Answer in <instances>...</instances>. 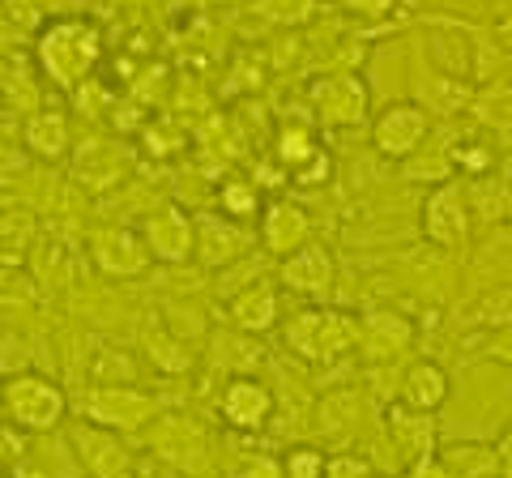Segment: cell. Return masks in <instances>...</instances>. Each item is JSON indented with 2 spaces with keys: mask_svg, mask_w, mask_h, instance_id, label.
Instances as JSON below:
<instances>
[{
  "mask_svg": "<svg viewBox=\"0 0 512 478\" xmlns=\"http://www.w3.org/2000/svg\"><path fill=\"white\" fill-rule=\"evenodd\" d=\"M141 239H146L150 257L163 265H180L197 252V222H192L180 205H163L141 222Z\"/></svg>",
  "mask_w": 512,
  "mask_h": 478,
  "instance_id": "obj_7",
  "label": "cell"
},
{
  "mask_svg": "<svg viewBox=\"0 0 512 478\" xmlns=\"http://www.w3.org/2000/svg\"><path fill=\"white\" fill-rule=\"evenodd\" d=\"M495 39H500V47H504V52L512 56V18H504L500 26H495Z\"/></svg>",
  "mask_w": 512,
  "mask_h": 478,
  "instance_id": "obj_33",
  "label": "cell"
},
{
  "mask_svg": "<svg viewBox=\"0 0 512 478\" xmlns=\"http://www.w3.org/2000/svg\"><path fill=\"white\" fill-rule=\"evenodd\" d=\"M218 205H222V218L231 222H248L265 210L261 205V188H256L252 180H227L218 188Z\"/></svg>",
  "mask_w": 512,
  "mask_h": 478,
  "instance_id": "obj_24",
  "label": "cell"
},
{
  "mask_svg": "<svg viewBox=\"0 0 512 478\" xmlns=\"http://www.w3.org/2000/svg\"><path fill=\"white\" fill-rule=\"evenodd\" d=\"M329 171H333V158H329L325 150H316L308 163L291 171V180H295V184H320V180H329Z\"/></svg>",
  "mask_w": 512,
  "mask_h": 478,
  "instance_id": "obj_28",
  "label": "cell"
},
{
  "mask_svg": "<svg viewBox=\"0 0 512 478\" xmlns=\"http://www.w3.org/2000/svg\"><path fill=\"white\" fill-rule=\"evenodd\" d=\"M325 478H372V466L359 453H333L325 466Z\"/></svg>",
  "mask_w": 512,
  "mask_h": 478,
  "instance_id": "obj_27",
  "label": "cell"
},
{
  "mask_svg": "<svg viewBox=\"0 0 512 478\" xmlns=\"http://www.w3.org/2000/svg\"><path fill=\"white\" fill-rule=\"evenodd\" d=\"M389 432H393V444H402L406 461H419L427 453H436V414L410 410L402 402V406L389 410Z\"/></svg>",
  "mask_w": 512,
  "mask_h": 478,
  "instance_id": "obj_18",
  "label": "cell"
},
{
  "mask_svg": "<svg viewBox=\"0 0 512 478\" xmlns=\"http://www.w3.org/2000/svg\"><path fill=\"white\" fill-rule=\"evenodd\" d=\"M448 397H453V380H448V372L440 368V363L419 359V363H410V368H406V376H402V402L410 410L436 414Z\"/></svg>",
  "mask_w": 512,
  "mask_h": 478,
  "instance_id": "obj_17",
  "label": "cell"
},
{
  "mask_svg": "<svg viewBox=\"0 0 512 478\" xmlns=\"http://www.w3.org/2000/svg\"><path fill=\"white\" fill-rule=\"evenodd\" d=\"M73 449L94 478H133V453H128L120 444V436L103 423L73 427Z\"/></svg>",
  "mask_w": 512,
  "mask_h": 478,
  "instance_id": "obj_10",
  "label": "cell"
},
{
  "mask_svg": "<svg viewBox=\"0 0 512 478\" xmlns=\"http://www.w3.org/2000/svg\"><path fill=\"white\" fill-rule=\"evenodd\" d=\"M231 321L235 329H244V333H265V329H274L278 325V316H282V299H278V286L274 282H252L244 286L239 295H231Z\"/></svg>",
  "mask_w": 512,
  "mask_h": 478,
  "instance_id": "obj_16",
  "label": "cell"
},
{
  "mask_svg": "<svg viewBox=\"0 0 512 478\" xmlns=\"http://www.w3.org/2000/svg\"><path fill=\"white\" fill-rule=\"evenodd\" d=\"M133 478H137V474H133Z\"/></svg>",
  "mask_w": 512,
  "mask_h": 478,
  "instance_id": "obj_38",
  "label": "cell"
},
{
  "mask_svg": "<svg viewBox=\"0 0 512 478\" xmlns=\"http://www.w3.org/2000/svg\"><path fill=\"white\" fill-rule=\"evenodd\" d=\"M154 453L167 457L171 466L180 470H197L205 461V432L184 414H171V419H158L154 427Z\"/></svg>",
  "mask_w": 512,
  "mask_h": 478,
  "instance_id": "obj_15",
  "label": "cell"
},
{
  "mask_svg": "<svg viewBox=\"0 0 512 478\" xmlns=\"http://www.w3.org/2000/svg\"><path fill=\"white\" fill-rule=\"evenodd\" d=\"M261 244L269 257H291L303 244H312V218L295 201H269L261 210Z\"/></svg>",
  "mask_w": 512,
  "mask_h": 478,
  "instance_id": "obj_13",
  "label": "cell"
},
{
  "mask_svg": "<svg viewBox=\"0 0 512 478\" xmlns=\"http://www.w3.org/2000/svg\"><path fill=\"white\" fill-rule=\"evenodd\" d=\"M120 150L111 146V141H103V137H90L86 146H82V154H77V180H82L86 188H111L120 180Z\"/></svg>",
  "mask_w": 512,
  "mask_h": 478,
  "instance_id": "obj_20",
  "label": "cell"
},
{
  "mask_svg": "<svg viewBox=\"0 0 512 478\" xmlns=\"http://www.w3.org/2000/svg\"><path fill=\"white\" fill-rule=\"evenodd\" d=\"M94 265L103 269V274L111 278H137L141 269H146L154 257H150V248H146V239H141L137 231H99L94 235Z\"/></svg>",
  "mask_w": 512,
  "mask_h": 478,
  "instance_id": "obj_14",
  "label": "cell"
},
{
  "mask_svg": "<svg viewBox=\"0 0 512 478\" xmlns=\"http://www.w3.org/2000/svg\"><path fill=\"white\" fill-rule=\"evenodd\" d=\"M244 5L256 13V18L274 22V26H299L312 18L316 0H244Z\"/></svg>",
  "mask_w": 512,
  "mask_h": 478,
  "instance_id": "obj_25",
  "label": "cell"
},
{
  "mask_svg": "<svg viewBox=\"0 0 512 478\" xmlns=\"http://www.w3.org/2000/svg\"><path fill=\"white\" fill-rule=\"evenodd\" d=\"M0 410L13 427L22 432H52L64 423V410H69V397L56 380L35 376V372H18L0 385Z\"/></svg>",
  "mask_w": 512,
  "mask_h": 478,
  "instance_id": "obj_3",
  "label": "cell"
},
{
  "mask_svg": "<svg viewBox=\"0 0 512 478\" xmlns=\"http://www.w3.org/2000/svg\"><path fill=\"white\" fill-rule=\"evenodd\" d=\"M282 342L303 363L325 368V363H338L359 346V321L338 308H303L282 325Z\"/></svg>",
  "mask_w": 512,
  "mask_h": 478,
  "instance_id": "obj_2",
  "label": "cell"
},
{
  "mask_svg": "<svg viewBox=\"0 0 512 478\" xmlns=\"http://www.w3.org/2000/svg\"><path fill=\"white\" fill-rule=\"evenodd\" d=\"M406 478H457V474H453V466H448V457L427 453V457H419V461H410Z\"/></svg>",
  "mask_w": 512,
  "mask_h": 478,
  "instance_id": "obj_29",
  "label": "cell"
},
{
  "mask_svg": "<svg viewBox=\"0 0 512 478\" xmlns=\"http://www.w3.org/2000/svg\"><path fill=\"white\" fill-rule=\"evenodd\" d=\"M218 414L235 432H261V427L274 419V393L256 376H235V380H227V389H222Z\"/></svg>",
  "mask_w": 512,
  "mask_h": 478,
  "instance_id": "obj_8",
  "label": "cell"
},
{
  "mask_svg": "<svg viewBox=\"0 0 512 478\" xmlns=\"http://www.w3.org/2000/svg\"><path fill=\"white\" fill-rule=\"evenodd\" d=\"M431 141V111L414 99H397L372 120V150L389 163H410Z\"/></svg>",
  "mask_w": 512,
  "mask_h": 478,
  "instance_id": "obj_5",
  "label": "cell"
},
{
  "mask_svg": "<svg viewBox=\"0 0 512 478\" xmlns=\"http://www.w3.org/2000/svg\"><path fill=\"white\" fill-rule=\"evenodd\" d=\"M154 414H158L154 397L137 389H90L86 393V419L111 427V432H137Z\"/></svg>",
  "mask_w": 512,
  "mask_h": 478,
  "instance_id": "obj_9",
  "label": "cell"
},
{
  "mask_svg": "<svg viewBox=\"0 0 512 478\" xmlns=\"http://www.w3.org/2000/svg\"><path fill=\"white\" fill-rule=\"evenodd\" d=\"M423 239L431 248H461L470 244V231H474V205H470V188L457 184V180H440L431 184V193L423 197Z\"/></svg>",
  "mask_w": 512,
  "mask_h": 478,
  "instance_id": "obj_4",
  "label": "cell"
},
{
  "mask_svg": "<svg viewBox=\"0 0 512 478\" xmlns=\"http://www.w3.org/2000/svg\"><path fill=\"white\" fill-rule=\"evenodd\" d=\"M414 342V325L410 316L393 312V308H376L359 321V350L372 363H389V359H402Z\"/></svg>",
  "mask_w": 512,
  "mask_h": 478,
  "instance_id": "obj_12",
  "label": "cell"
},
{
  "mask_svg": "<svg viewBox=\"0 0 512 478\" xmlns=\"http://www.w3.org/2000/svg\"><path fill=\"white\" fill-rule=\"evenodd\" d=\"M342 9L359 13V18H367V22H380V18H389V13L397 9V0H342Z\"/></svg>",
  "mask_w": 512,
  "mask_h": 478,
  "instance_id": "obj_30",
  "label": "cell"
},
{
  "mask_svg": "<svg viewBox=\"0 0 512 478\" xmlns=\"http://www.w3.org/2000/svg\"><path fill=\"white\" fill-rule=\"evenodd\" d=\"M333 274H338V261H333V252L325 244H303L299 252H291V257H282V269L278 278L286 291H295L303 299H320L333 286Z\"/></svg>",
  "mask_w": 512,
  "mask_h": 478,
  "instance_id": "obj_11",
  "label": "cell"
},
{
  "mask_svg": "<svg viewBox=\"0 0 512 478\" xmlns=\"http://www.w3.org/2000/svg\"><path fill=\"white\" fill-rule=\"evenodd\" d=\"M316 150H320V141H316V133L308 129V124H282L278 137H274V154H278V163L286 171L303 167Z\"/></svg>",
  "mask_w": 512,
  "mask_h": 478,
  "instance_id": "obj_23",
  "label": "cell"
},
{
  "mask_svg": "<svg viewBox=\"0 0 512 478\" xmlns=\"http://www.w3.org/2000/svg\"><path fill=\"white\" fill-rule=\"evenodd\" d=\"M35 60L56 90H82L103 60V30L90 18H52L35 35Z\"/></svg>",
  "mask_w": 512,
  "mask_h": 478,
  "instance_id": "obj_1",
  "label": "cell"
},
{
  "mask_svg": "<svg viewBox=\"0 0 512 478\" xmlns=\"http://www.w3.org/2000/svg\"><path fill=\"white\" fill-rule=\"evenodd\" d=\"M312 116L325 124V129H359L372 111V94L359 73H325L316 77L312 90Z\"/></svg>",
  "mask_w": 512,
  "mask_h": 478,
  "instance_id": "obj_6",
  "label": "cell"
},
{
  "mask_svg": "<svg viewBox=\"0 0 512 478\" xmlns=\"http://www.w3.org/2000/svg\"><path fill=\"white\" fill-rule=\"evenodd\" d=\"M22 141H26V150L35 154V158H43V163H56V158L69 154V141H73L69 116H64V111H56V107L35 111V116L26 120Z\"/></svg>",
  "mask_w": 512,
  "mask_h": 478,
  "instance_id": "obj_19",
  "label": "cell"
},
{
  "mask_svg": "<svg viewBox=\"0 0 512 478\" xmlns=\"http://www.w3.org/2000/svg\"><path fill=\"white\" fill-rule=\"evenodd\" d=\"M372 478H376V474H372Z\"/></svg>",
  "mask_w": 512,
  "mask_h": 478,
  "instance_id": "obj_37",
  "label": "cell"
},
{
  "mask_svg": "<svg viewBox=\"0 0 512 478\" xmlns=\"http://www.w3.org/2000/svg\"><path fill=\"white\" fill-rule=\"evenodd\" d=\"M483 355H487V359H495V363H504V368H512V325L491 333V342H487Z\"/></svg>",
  "mask_w": 512,
  "mask_h": 478,
  "instance_id": "obj_31",
  "label": "cell"
},
{
  "mask_svg": "<svg viewBox=\"0 0 512 478\" xmlns=\"http://www.w3.org/2000/svg\"><path fill=\"white\" fill-rule=\"evenodd\" d=\"M286 478H325V466H329V457L312 449V444H303V449H291L286 453Z\"/></svg>",
  "mask_w": 512,
  "mask_h": 478,
  "instance_id": "obj_26",
  "label": "cell"
},
{
  "mask_svg": "<svg viewBox=\"0 0 512 478\" xmlns=\"http://www.w3.org/2000/svg\"><path fill=\"white\" fill-rule=\"evenodd\" d=\"M0 478H9V474H5V470H0Z\"/></svg>",
  "mask_w": 512,
  "mask_h": 478,
  "instance_id": "obj_35",
  "label": "cell"
},
{
  "mask_svg": "<svg viewBox=\"0 0 512 478\" xmlns=\"http://www.w3.org/2000/svg\"><path fill=\"white\" fill-rule=\"evenodd\" d=\"M0 414H5V410H0Z\"/></svg>",
  "mask_w": 512,
  "mask_h": 478,
  "instance_id": "obj_36",
  "label": "cell"
},
{
  "mask_svg": "<svg viewBox=\"0 0 512 478\" xmlns=\"http://www.w3.org/2000/svg\"><path fill=\"white\" fill-rule=\"evenodd\" d=\"M470 321H474L478 329H487V333L508 329V325H512V282L487 286V291L470 304Z\"/></svg>",
  "mask_w": 512,
  "mask_h": 478,
  "instance_id": "obj_21",
  "label": "cell"
},
{
  "mask_svg": "<svg viewBox=\"0 0 512 478\" xmlns=\"http://www.w3.org/2000/svg\"><path fill=\"white\" fill-rule=\"evenodd\" d=\"M495 453H500V457L508 461V466H512V427L504 432V440H500V449H495Z\"/></svg>",
  "mask_w": 512,
  "mask_h": 478,
  "instance_id": "obj_34",
  "label": "cell"
},
{
  "mask_svg": "<svg viewBox=\"0 0 512 478\" xmlns=\"http://www.w3.org/2000/svg\"><path fill=\"white\" fill-rule=\"evenodd\" d=\"M239 478H286V466L274 457H252L244 470H239Z\"/></svg>",
  "mask_w": 512,
  "mask_h": 478,
  "instance_id": "obj_32",
  "label": "cell"
},
{
  "mask_svg": "<svg viewBox=\"0 0 512 478\" xmlns=\"http://www.w3.org/2000/svg\"><path fill=\"white\" fill-rule=\"evenodd\" d=\"M448 163H453V171L470 175V180H483V175H495V146L483 137L453 141V146H448Z\"/></svg>",
  "mask_w": 512,
  "mask_h": 478,
  "instance_id": "obj_22",
  "label": "cell"
}]
</instances>
